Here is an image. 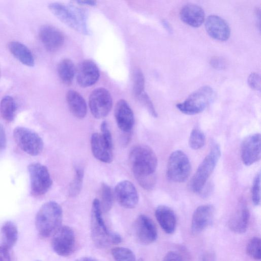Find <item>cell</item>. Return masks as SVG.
Returning a JSON list of instances; mask_svg holds the SVG:
<instances>
[{
	"instance_id": "cell-3",
	"label": "cell",
	"mask_w": 261,
	"mask_h": 261,
	"mask_svg": "<svg viewBox=\"0 0 261 261\" xmlns=\"http://www.w3.org/2000/svg\"><path fill=\"white\" fill-rule=\"evenodd\" d=\"M91 234L95 245L103 248L112 244H117L122 241L121 236L117 232L110 231L102 217L99 200L95 199L92 203L91 214Z\"/></svg>"
},
{
	"instance_id": "cell-22",
	"label": "cell",
	"mask_w": 261,
	"mask_h": 261,
	"mask_svg": "<svg viewBox=\"0 0 261 261\" xmlns=\"http://www.w3.org/2000/svg\"><path fill=\"white\" fill-rule=\"evenodd\" d=\"M180 17L186 24L194 28L200 27L204 21L205 14L200 6L195 4H187L180 12Z\"/></svg>"
},
{
	"instance_id": "cell-6",
	"label": "cell",
	"mask_w": 261,
	"mask_h": 261,
	"mask_svg": "<svg viewBox=\"0 0 261 261\" xmlns=\"http://www.w3.org/2000/svg\"><path fill=\"white\" fill-rule=\"evenodd\" d=\"M215 92L208 86H202L192 93L184 101L176 105L177 108L187 115L202 112L213 101Z\"/></svg>"
},
{
	"instance_id": "cell-42",
	"label": "cell",
	"mask_w": 261,
	"mask_h": 261,
	"mask_svg": "<svg viewBox=\"0 0 261 261\" xmlns=\"http://www.w3.org/2000/svg\"><path fill=\"white\" fill-rule=\"evenodd\" d=\"M0 261H11L8 250L0 246Z\"/></svg>"
},
{
	"instance_id": "cell-1",
	"label": "cell",
	"mask_w": 261,
	"mask_h": 261,
	"mask_svg": "<svg viewBox=\"0 0 261 261\" xmlns=\"http://www.w3.org/2000/svg\"><path fill=\"white\" fill-rule=\"evenodd\" d=\"M129 160L134 175L140 185L150 190L154 186L158 159L153 150L145 145L134 147L130 151Z\"/></svg>"
},
{
	"instance_id": "cell-12",
	"label": "cell",
	"mask_w": 261,
	"mask_h": 261,
	"mask_svg": "<svg viewBox=\"0 0 261 261\" xmlns=\"http://www.w3.org/2000/svg\"><path fill=\"white\" fill-rule=\"evenodd\" d=\"M134 232L137 240L143 245L153 243L158 238V232L152 220L145 215H140L134 223Z\"/></svg>"
},
{
	"instance_id": "cell-18",
	"label": "cell",
	"mask_w": 261,
	"mask_h": 261,
	"mask_svg": "<svg viewBox=\"0 0 261 261\" xmlns=\"http://www.w3.org/2000/svg\"><path fill=\"white\" fill-rule=\"evenodd\" d=\"M205 28L208 35L213 39L224 41L230 34V29L226 21L217 15H210L205 20Z\"/></svg>"
},
{
	"instance_id": "cell-45",
	"label": "cell",
	"mask_w": 261,
	"mask_h": 261,
	"mask_svg": "<svg viewBox=\"0 0 261 261\" xmlns=\"http://www.w3.org/2000/svg\"><path fill=\"white\" fill-rule=\"evenodd\" d=\"M75 261H97L95 259L90 257H82L77 259Z\"/></svg>"
},
{
	"instance_id": "cell-39",
	"label": "cell",
	"mask_w": 261,
	"mask_h": 261,
	"mask_svg": "<svg viewBox=\"0 0 261 261\" xmlns=\"http://www.w3.org/2000/svg\"><path fill=\"white\" fill-rule=\"evenodd\" d=\"M211 65L216 69H223L225 68L226 63L224 60L220 57H213L210 61Z\"/></svg>"
},
{
	"instance_id": "cell-29",
	"label": "cell",
	"mask_w": 261,
	"mask_h": 261,
	"mask_svg": "<svg viewBox=\"0 0 261 261\" xmlns=\"http://www.w3.org/2000/svg\"><path fill=\"white\" fill-rule=\"evenodd\" d=\"M113 199V193L110 187L102 183L101 186V201H99L102 212L107 213L111 210Z\"/></svg>"
},
{
	"instance_id": "cell-28",
	"label": "cell",
	"mask_w": 261,
	"mask_h": 261,
	"mask_svg": "<svg viewBox=\"0 0 261 261\" xmlns=\"http://www.w3.org/2000/svg\"><path fill=\"white\" fill-rule=\"evenodd\" d=\"M16 112L14 99L10 96L4 97L0 102V113L2 117L7 122L14 120Z\"/></svg>"
},
{
	"instance_id": "cell-37",
	"label": "cell",
	"mask_w": 261,
	"mask_h": 261,
	"mask_svg": "<svg viewBox=\"0 0 261 261\" xmlns=\"http://www.w3.org/2000/svg\"><path fill=\"white\" fill-rule=\"evenodd\" d=\"M248 84L249 87L255 90L260 89V77L256 72L251 73L248 78Z\"/></svg>"
},
{
	"instance_id": "cell-21",
	"label": "cell",
	"mask_w": 261,
	"mask_h": 261,
	"mask_svg": "<svg viewBox=\"0 0 261 261\" xmlns=\"http://www.w3.org/2000/svg\"><path fill=\"white\" fill-rule=\"evenodd\" d=\"M91 147L93 155L98 160L106 163L112 161V147L108 144L100 134H92Z\"/></svg>"
},
{
	"instance_id": "cell-16",
	"label": "cell",
	"mask_w": 261,
	"mask_h": 261,
	"mask_svg": "<svg viewBox=\"0 0 261 261\" xmlns=\"http://www.w3.org/2000/svg\"><path fill=\"white\" fill-rule=\"evenodd\" d=\"M99 75V68L92 60H85L77 67L76 81L82 87L86 88L93 85L98 80Z\"/></svg>"
},
{
	"instance_id": "cell-40",
	"label": "cell",
	"mask_w": 261,
	"mask_h": 261,
	"mask_svg": "<svg viewBox=\"0 0 261 261\" xmlns=\"http://www.w3.org/2000/svg\"><path fill=\"white\" fill-rule=\"evenodd\" d=\"M163 261H184L182 257L175 251H171L168 252Z\"/></svg>"
},
{
	"instance_id": "cell-41",
	"label": "cell",
	"mask_w": 261,
	"mask_h": 261,
	"mask_svg": "<svg viewBox=\"0 0 261 261\" xmlns=\"http://www.w3.org/2000/svg\"><path fill=\"white\" fill-rule=\"evenodd\" d=\"M7 145V138L5 129L0 124V151L4 150Z\"/></svg>"
},
{
	"instance_id": "cell-34",
	"label": "cell",
	"mask_w": 261,
	"mask_h": 261,
	"mask_svg": "<svg viewBox=\"0 0 261 261\" xmlns=\"http://www.w3.org/2000/svg\"><path fill=\"white\" fill-rule=\"evenodd\" d=\"M247 254L256 260L259 261L261 259L260 239L258 237H254L249 240L246 246Z\"/></svg>"
},
{
	"instance_id": "cell-15",
	"label": "cell",
	"mask_w": 261,
	"mask_h": 261,
	"mask_svg": "<svg viewBox=\"0 0 261 261\" xmlns=\"http://www.w3.org/2000/svg\"><path fill=\"white\" fill-rule=\"evenodd\" d=\"M40 40L44 47L50 52H55L63 45L65 37L63 33L56 27L45 25L39 32Z\"/></svg>"
},
{
	"instance_id": "cell-19",
	"label": "cell",
	"mask_w": 261,
	"mask_h": 261,
	"mask_svg": "<svg viewBox=\"0 0 261 261\" xmlns=\"http://www.w3.org/2000/svg\"><path fill=\"white\" fill-rule=\"evenodd\" d=\"M115 117L118 127L124 133H129L134 124L133 110L124 99L119 100L115 108Z\"/></svg>"
},
{
	"instance_id": "cell-38",
	"label": "cell",
	"mask_w": 261,
	"mask_h": 261,
	"mask_svg": "<svg viewBox=\"0 0 261 261\" xmlns=\"http://www.w3.org/2000/svg\"><path fill=\"white\" fill-rule=\"evenodd\" d=\"M100 134L108 144L112 147V138L106 121H103L100 125Z\"/></svg>"
},
{
	"instance_id": "cell-33",
	"label": "cell",
	"mask_w": 261,
	"mask_h": 261,
	"mask_svg": "<svg viewBox=\"0 0 261 261\" xmlns=\"http://www.w3.org/2000/svg\"><path fill=\"white\" fill-rule=\"evenodd\" d=\"M145 79L141 70L137 68L133 74V93L137 98L144 92Z\"/></svg>"
},
{
	"instance_id": "cell-24",
	"label": "cell",
	"mask_w": 261,
	"mask_h": 261,
	"mask_svg": "<svg viewBox=\"0 0 261 261\" xmlns=\"http://www.w3.org/2000/svg\"><path fill=\"white\" fill-rule=\"evenodd\" d=\"M66 99L70 111L75 117L82 119L86 116L87 104L79 92L73 90H69L66 93Z\"/></svg>"
},
{
	"instance_id": "cell-35",
	"label": "cell",
	"mask_w": 261,
	"mask_h": 261,
	"mask_svg": "<svg viewBox=\"0 0 261 261\" xmlns=\"http://www.w3.org/2000/svg\"><path fill=\"white\" fill-rule=\"evenodd\" d=\"M251 199L255 205H258L260 202V174L258 173L253 181L251 188Z\"/></svg>"
},
{
	"instance_id": "cell-5",
	"label": "cell",
	"mask_w": 261,
	"mask_h": 261,
	"mask_svg": "<svg viewBox=\"0 0 261 261\" xmlns=\"http://www.w3.org/2000/svg\"><path fill=\"white\" fill-rule=\"evenodd\" d=\"M221 150L218 144H212L209 153L199 165L191 182L190 188L194 193H200L213 172L219 160Z\"/></svg>"
},
{
	"instance_id": "cell-26",
	"label": "cell",
	"mask_w": 261,
	"mask_h": 261,
	"mask_svg": "<svg viewBox=\"0 0 261 261\" xmlns=\"http://www.w3.org/2000/svg\"><path fill=\"white\" fill-rule=\"evenodd\" d=\"M2 246L7 250L12 248L16 244L18 237L16 225L13 222H5L1 228Z\"/></svg>"
},
{
	"instance_id": "cell-20",
	"label": "cell",
	"mask_w": 261,
	"mask_h": 261,
	"mask_svg": "<svg viewBox=\"0 0 261 261\" xmlns=\"http://www.w3.org/2000/svg\"><path fill=\"white\" fill-rule=\"evenodd\" d=\"M249 218V211L247 205L243 202L241 203L228 221L229 229L234 233H244L247 229Z\"/></svg>"
},
{
	"instance_id": "cell-23",
	"label": "cell",
	"mask_w": 261,
	"mask_h": 261,
	"mask_svg": "<svg viewBox=\"0 0 261 261\" xmlns=\"http://www.w3.org/2000/svg\"><path fill=\"white\" fill-rule=\"evenodd\" d=\"M156 219L163 230L168 234L172 233L176 228V218L174 211L169 207L161 205L155 211Z\"/></svg>"
},
{
	"instance_id": "cell-13",
	"label": "cell",
	"mask_w": 261,
	"mask_h": 261,
	"mask_svg": "<svg viewBox=\"0 0 261 261\" xmlns=\"http://www.w3.org/2000/svg\"><path fill=\"white\" fill-rule=\"evenodd\" d=\"M260 135L255 133L246 137L241 148V155L243 164L250 166L260 159Z\"/></svg>"
},
{
	"instance_id": "cell-8",
	"label": "cell",
	"mask_w": 261,
	"mask_h": 261,
	"mask_svg": "<svg viewBox=\"0 0 261 261\" xmlns=\"http://www.w3.org/2000/svg\"><path fill=\"white\" fill-rule=\"evenodd\" d=\"M13 137L18 146L27 154L36 156L43 148V142L40 137L33 130L18 126L13 131Z\"/></svg>"
},
{
	"instance_id": "cell-44",
	"label": "cell",
	"mask_w": 261,
	"mask_h": 261,
	"mask_svg": "<svg viewBox=\"0 0 261 261\" xmlns=\"http://www.w3.org/2000/svg\"><path fill=\"white\" fill-rule=\"evenodd\" d=\"M202 261H215V259L213 255L207 254L203 257Z\"/></svg>"
},
{
	"instance_id": "cell-17",
	"label": "cell",
	"mask_w": 261,
	"mask_h": 261,
	"mask_svg": "<svg viewBox=\"0 0 261 261\" xmlns=\"http://www.w3.org/2000/svg\"><path fill=\"white\" fill-rule=\"evenodd\" d=\"M215 208L211 204L199 206L194 211L191 223V231L197 234L210 226L213 220Z\"/></svg>"
},
{
	"instance_id": "cell-30",
	"label": "cell",
	"mask_w": 261,
	"mask_h": 261,
	"mask_svg": "<svg viewBox=\"0 0 261 261\" xmlns=\"http://www.w3.org/2000/svg\"><path fill=\"white\" fill-rule=\"evenodd\" d=\"M84 178V171L80 167L76 168L74 176L69 186V193L72 197L79 195L81 191Z\"/></svg>"
},
{
	"instance_id": "cell-43",
	"label": "cell",
	"mask_w": 261,
	"mask_h": 261,
	"mask_svg": "<svg viewBox=\"0 0 261 261\" xmlns=\"http://www.w3.org/2000/svg\"><path fill=\"white\" fill-rule=\"evenodd\" d=\"M80 5L93 6L96 5V2L94 1H77L75 2Z\"/></svg>"
},
{
	"instance_id": "cell-25",
	"label": "cell",
	"mask_w": 261,
	"mask_h": 261,
	"mask_svg": "<svg viewBox=\"0 0 261 261\" xmlns=\"http://www.w3.org/2000/svg\"><path fill=\"white\" fill-rule=\"evenodd\" d=\"M8 47L11 54L23 64L30 67L34 65L32 52L25 45L18 41H11Z\"/></svg>"
},
{
	"instance_id": "cell-27",
	"label": "cell",
	"mask_w": 261,
	"mask_h": 261,
	"mask_svg": "<svg viewBox=\"0 0 261 261\" xmlns=\"http://www.w3.org/2000/svg\"><path fill=\"white\" fill-rule=\"evenodd\" d=\"M60 80L66 85H70L74 79L75 67L73 62L69 59H64L60 62L57 68Z\"/></svg>"
},
{
	"instance_id": "cell-47",
	"label": "cell",
	"mask_w": 261,
	"mask_h": 261,
	"mask_svg": "<svg viewBox=\"0 0 261 261\" xmlns=\"http://www.w3.org/2000/svg\"><path fill=\"white\" fill-rule=\"evenodd\" d=\"M138 261H143L142 259L140 258Z\"/></svg>"
},
{
	"instance_id": "cell-7",
	"label": "cell",
	"mask_w": 261,
	"mask_h": 261,
	"mask_svg": "<svg viewBox=\"0 0 261 261\" xmlns=\"http://www.w3.org/2000/svg\"><path fill=\"white\" fill-rule=\"evenodd\" d=\"M191 166L187 155L182 151L177 150L170 155L167 166V176L174 182H182L190 175Z\"/></svg>"
},
{
	"instance_id": "cell-32",
	"label": "cell",
	"mask_w": 261,
	"mask_h": 261,
	"mask_svg": "<svg viewBox=\"0 0 261 261\" xmlns=\"http://www.w3.org/2000/svg\"><path fill=\"white\" fill-rule=\"evenodd\" d=\"M111 253L115 261H136L133 252L125 247L114 248L111 250Z\"/></svg>"
},
{
	"instance_id": "cell-9",
	"label": "cell",
	"mask_w": 261,
	"mask_h": 261,
	"mask_svg": "<svg viewBox=\"0 0 261 261\" xmlns=\"http://www.w3.org/2000/svg\"><path fill=\"white\" fill-rule=\"evenodd\" d=\"M32 194L41 196L45 194L50 188L52 180L46 166L38 163L28 166Z\"/></svg>"
},
{
	"instance_id": "cell-2",
	"label": "cell",
	"mask_w": 261,
	"mask_h": 261,
	"mask_svg": "<svg viewBox=\"0 0 261 261\" xmlns=\"http://www.w3.org/2000/svg\"><path fill=\"white\" fill-rule=\"evenodd\" d=\"M63 212L55 201L44 203L35 217V226L40 236L47 238L53 236L61 227Z\"/></svg>"
},
{
	"instance_id": "cell-46",
	"label": "cell",
	"mask_w": 261,
	"mask_h": 261,
	"mask_svg": "<svg viewBox=\"0 0 261 261\" xmlns=\"http://www.w3.org/2000/svg\"><path fill=\"white\" fill-rule=\"evenodd\" d=\"M162 24L168 32H171L172 29L170 24L168 23V21H166L165 20H163Z\"/></svg>"
},
{
	"instance_id": "cell-48",
	"label": "cell",
	"mask_w": 261,
	"mask_h": 261,
	"mask_svg": "<svg viewBox=\"0 0 261 261\" xmlns=\"http://www.w3.org/2000/svg\"><path fill=\"white\" fill-rule=\"evenodd\" d=\"M36 261H40V260H36Z\"/></svg>"
},
{
	"instance_id": "cell-10",
	"label": "cell",
	"mask_w": 261,
	"mask_h": 261,
	"mask_svg": "<svg viewBox=\"0 0 261 261\" xmlns=\"http://www.w3.org/2000/svg\"><path fill=\"white\" fill-rule=\"evenodd\" d=\"M113 100L109 91L104 88L94 89L90 94L89 106L92 115L97 119L107 116L111 111Z\"/></svg>"
},
{
	"instance_id": "cell-31",
	"label": "cell",
	"mask_w": 261,
	"mask_h": 261,
	"mask_svg": "<svg viewBox=\"0 0 261 261\" xmlns=\"http://www.w3.org/2000/svg\"><path fill=\"white\" fill-rule=\"evenodd\" d=\"M205 136L203 132L198 128L193 129L190 134L189 144L194 150L201 148L205 144Z\"/></svg>"
},
{
	"instance_id": "cell-36",
	"label": "cell",
	"mask_w": 261,
	"mask_h": 261,
	"mask_svg": "<svg viewBox=\"0 0 261 261\" xmlns=\"http://www.w3.org/2000/svg\"><path fill=\"white\" fill-rule=\"evenodd\" d=\"M137 99L145 106L149 114L153 117H158L157 112L147 94L144 92Z\"/></svg>"
},
{
	"instance_id": "cell-14",
	"label": "cell",
	"mask_w": 261,
	"mask_h": 261,
	"mask_svg": "<svg viewBox=\"0 0 261 261\" xmlns=\"http://www.w3.org/2000/svg\"><path fill=\"white\" fill-rule=\"evenodd\" d=\"M118 203L126 208H133L138 204L139 195L135 186L128 180L118 182L114 190Z\"/></svg>"
},
{
	"instance_id": "cell-11",
	"label": "cell",
	"mask_w": 261,
	"mask_h": 261,
	"mask_svg": "<svg viewBox=\"0 0 261 261\" xmlns=\"http://www.w3.org/2000/svg\"><path fill=\"white\" fill-rule=\"evenodd\" d=\"M53 236L51 247L56 254L61 256H68L73 253L75 238L71 227L68 226L61 227Z\"/></svg>"
},
{
	"instance_id": "cell-4",
	"label": "cell",
	"mask_w": 261,
	"mask_h": 261,
	"mask_svg": "<svg viewBox=\"0 0 261 261\" xmlns=\"http://www.w3.org/2000/svg\"><path fill=\"white\" fill-rule=\"evenodd\" d=\"M48 8L54 15L70 28L82 34L89 33L85 14L80 8L57 2L49 4Z\"/></svg>"
}]
</instances>
